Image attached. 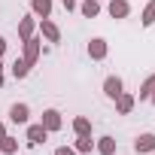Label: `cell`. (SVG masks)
Here are the masks:
<instances>
[{"mask_svg":"<svg viewBox=\"0 0 155 155\" xmlns=\"http://www.w3.org/2000/svg\"><path fill=\"white\" fill-rule=\"evenodd\" d=\"M6 49H9V43H6V37H3V34H0V58L6 55Z\"/></svg>","mask_w":155,"mask_h":155,"instance_id":"7402d4cb","label":"cell"},{"mask_svg":"<svg viewBox=\"0 0 155 155\" xmlns=\"http://www.w3.org/2000/svg\"><path fill=\"white\" fill-rule=\"evenodd\" d=\"M3 137H6V125H3V122H0V140H3Z\"/></svg>","mask_w":155,"mask_h":155,"instance_id":"d4e9b609","label":"cell"},{"mask_svg":"<svg viewBox=\"0 0 155 155\" xmlns=\"http://www.w3.org/2000/svg\"><path fill=\"white\" fill-rule=\"evenodd\" d=\"M76 9H79L85 18H97V15H101V0H82Z\"/></svg>","mask_w":155,"mask_h":155,"instance_id":"5bb4252c","label":"cell"},{"mask_svg":"<svg viewBox=\"0 0 155 155\" xmlns=\"http://www.w3.org/2000/svg\"><path fill=\"white\" fill-rule=\"evenodd\" d=\"M140 21H143V28H152V25H155V0H149V3L143 6V15H140Z\"/></svg>","mask_w":155,"mask_h":155,"instance_id":"d6986e66","label":"cell"},{"mask_svg":"<svg viewBox=\"0 0 155 155\" xmlns=\"http://www.w3.org/2000/svg\"><path fill=\"white\" fill-rule=\"evenodd\" d=\"M107 55H110V43L104 37H91L88 40V58L91 61H104Z\"/></svg>","mask_w":155,"mask_h":155,"instance_id":"277c9868","label":"cell"},{"mask_svg":"<svg viewBox=\"0 0 155 155\" xmlns=\"http://www.w3.org/2000/svg\"><path fill=\"white\" fill-rule=\"evenodd\" d=\"M73 149L79 152V155H88V152L94 149V140H91V134H85V137H76V143H73Z\"/></svg>","mask_w":155,"mask_h":155,"instance_id":"e0dca14e","label":"cell"},{"mask_svg":"<svg viewBox=\"0 0 155 155\" xmlns=\"http://www.w3.org/2000/svg\"><path fill=\"white\" fill-rule=\"evenodd\" d=\"M52 155H79V152H76L73 146H58V149H55Z\"/></svg>","mask_w":155,"mask_h":155,"instance_id":"44dd1931","label":"cell"},{"mask_svg":"<svg viewBox=\"0 0 155 155\" xmlns=\"http://www.w3.org/2000/svg\"><path fill=\"white\" fill-rule=\"evenodd\" d=\"M25 137H28V143H31V146H40V143H46L49 131H46L40 122H37V125H31V122H28V134H25Z\"/></svg>","mask_w":155,"mask_h":155,"instance_id":"30bf717a","label":"cell"},{"mask_svg":"<svg viewBox=\"0 0 155 155\" xmlns=\"http://www.w3.org/2000/svg\"><path fill=\"white\" fill-rule=\"evenodd\" d=\"M40 125H43L49 134H55V131H61V128H64V119H61V113H58L55 107H49V110H43V119H40Z\"/></svg>","mask_w":155,"mask_h":155,"instance_id":"7a4b0ae2","label":"cell"},{"mask_svg":"<svg viewBox=\"0 0 155 155\" xmlns=\"http://www.w3.org/2000/svg\"><path fill=\"white\" fill-rule=\"evenodd\" d=\"M107 12H110L113 18H128V15H131V3H128V0H110V3H107Z\"/></svg>","mask_w":155,"mask_h":155,"instance_id":"8fae6325","label":"cell"},{"mask_svg":"<svg viewBox=\"0 0 155 155\" xmlns=\"http://www.w3.org/2000/svg\"><path fill=\"white\" fill-rule=\"evenodd\" d=\"M134 107H137V97H134V94L122 91V94L116 97V113H119V116H131V113H134Z\"/></svg>","mask_w":155,"mask_h":155,"instance_id":"9c48e42d","label":"cell"},{"mask_svg":"<svg viewBox=\"0 0 155 155\" xmlns=\"http://www.w3.org/2000/svg\"><path fill=\"white\" fill-rule=\"evenodd\" d=\"M37 21H40V18H37L34 12H31V15H25V18H18V40H21V43H25V40H31V37L37 34Z\"/></svg>","mask_w":155,"mask_h":155,"instance_id":"5b68a950","label":"cell"},{"mask_svg":"<svg viewBox=\"0 0 155 155\" xmlns=\"http://www.w3.org/2000/svg\"><path fill=\"white\" fill-rule=\"evenodd\" d=\"M0 61H3V58H0Z\"/></svg>","mask_w":155,"mask_h":155,"instance_id":"4316f807","label":"cell"},{"mask_svg":"<svg viewBox=\"0 0 155 155\" xmlns=\"http://www.w3.org/2000/svg\"><path fill=\"white\" fill-rule=\"evenodd\" d=\"M9 122L12 125H28L31 122V107L28 104H12L9 107Z\"/></svg>","mask_w":155,"mask_h":155,"instance_id":"52a82bcc","label":"cell"},{"mask_svg":"<svg viewBox=\"0 0 155 155\" xmlns=\"http://www.w3.org/2000/svg\"><path fill=\"white\" fill-rule=\"evenodd\" d=\"M122 91H125V82H122V76H107V79H104V94H107L110 101H116Z\"/></svg>","mask_w":155,"mask_h":155,"instance_id":"ba28073f","label":"cell"},{"mask_svg":"<svg viewBox=\"0 0 155 155\" xmlns=\"http://www.w3.org/2000/svg\"><path fill=\"white\" fill-rule=\"evenodd\" d=\"M149 104H155V88H152V94H149Z\"/></svg>","mask_w":155,"mask_h":155,"instance_id":"484cf974","label":"cell"},{"mask_svg":"<svg viewBox=\"0 0 155 155\" xmlns=\"http://www.w3.org/2000/svg\"><path fill=\"white\" fill-rule=\"evenodd\" d=\"M116 149H119V143H116L113 137H101V140H94V152H97V155H116Z\"/></svg>","mask_w":155,"mask_h":155,"instance_id":"7c38bea8","label":"cell"},{"mask_svg":"<svg viewBox=\"0 0 155 155\" xmlns=\"http://www.w3.org/2000/svg\"><path fill=\"white\" fill-rule=\"evenodd\" d=\"M73 131H76V137L91 134V119H88V116H76V119H73Z\"/></svg>","mask_w":155,"mask_h":155,"instance_id":"2e32d148","label":"cell"},{"mask_svg":"<svg viewBox=\"0 0 155 155\" xmlns=\"http://www.w3.org/2000/svg\"><path fill=\"white\" fill-rule=\"evenodd\" d=\"M61 3H64V9H67V12H73L76 6H79V3H76V0H61Z\"/></svg>","mask_w":155,"mask_h":155,"instance_id":"603a6c76","label":"cell"},{"mask_svg":"<svg viewBox=\"0 0 155 155\" xmlns=\"http://www.w3.org/2000/svg\"><path fill=\"white\" fill-rule=\"evenodd\" d=\"M152 88H155V73L152 76H146V79H143V85H140V101H149V94H152Z\"/></svg>","mask_w":155,"mask_h":155,"instance_id":"ffe728a7","label":"cell"},{"mask_svg":"<svg viewBox=\"0 0 155 155\" xmlns=\"http://www.w3.org/2000/svg\"><path fill=\"white\" fill-rule=\"evenodd\" d=\"M134 152H137V155H149V152H155V134H152V131L137 134V140H134Z\"/></svg>","mask_w":155,"mask_h":155,"instance_id":"8992f818","label":"cell"},{"mask_svg":"<svg viewBox=\"0 0 155 155\" xmlns=\"http://www.w3.org/2000/svg\"><path fill=\"white\" fill-rule=\"evenodd\" d=\"M37 31H40V37H46L49 43H61V28H58L52 18H40V21H37Z\"/></svg>","mask_w":155,"mask_h":155,"instance_id":"3957f363","label":"cell"},{"mask_svg":"<svg viewBox=\"0 0 155 155\" xmlns=\"http://www.w3.org/2000/svg\"><path fill=\"white\" fill-rule=\"evenodd\" d=\"M31 12L37 18H52V0H31Z\"/></svg>","mask_w":155,"mask_h":155,"instance_id":"4fadbf2b","label":"cell"},{"mask_svg":"<svg viewBox=\"0 0 155 155\" xmlns=\"http://www.w3.org/2000/svg\"><path fill=\"white\" fill-rule=\"evenodd\" d=\"M15 152H18V140L6 134L3 140H0V155H15Z\"/></svg>","mask_w":155,"mask_h":155,"instance_id":"ac0fdd59","label":"cell"},{"mask_svg":"<svg viewBox=\"0 0 155 155\" xmlns=\"http://www.w3.org/2000/svg\"><path fill=\"white\" fill-rule=\"evenodd\" d=\"M31 67H34V64H28L25 58H15V61H12V67H9V73L15 76V79H28V73H31Z\"/></svg>","mask_w":155,"mask_h":155,"instance_id":"9a60e30c","label":"cell"},{"mask_svg":"<svg viewBox=\"0 0 155 155\" xmlns=\"http://www.w3.org/2000/svg\"><path fill=\"white\" fill-rule=\"evenodd\" d=\"M3 82H6V76H3V61H0V88H3Z\"/></svg>","mask_w":155,"mask_h":155,"instance_id":"cb8c5ba5","label":"cell"},{"mask_svg":"<svg viewBox=\"0 0 155 155\" xmlns=\"http://www.w3.org/2000/svg\"><path fill=\"white\" fill-rule=\"evenodd\" d=\"M40 55H43V40L34 34L31 40H25V43H21V58H25L28 64H37V61H40Z\"/></svg>","mask_w":155,"mask_h":155,"instance_id":"6da1fadb","label":"cell"}]
</instances>
